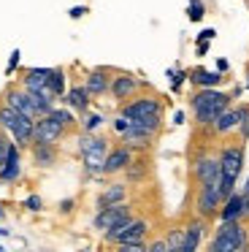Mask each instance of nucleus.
<instances>
[{"label": "nucleus", "instance_id": "aec40b11", "mask_svg": "<svg viewBox=\"0 0 249 252\" xmlns=\"http://www.w3.org/2000/svg\"><path fill=\"white\" fill-rule=\"evenodd\" d=\"M146 233H149V222H146V220H135L133 217L122 228V233L117 236L114 244H124V241H146Z\"/></svg>", "mask_w": 249, "mask_h": 252}, {"label": "nucleus", "instance_id": "f3484780", "mask_svg": "<svg viewBox=\"0 0 249 252\" xmlns=\"http://www.w3.org/2000/svg\"><path fill=\"white\" fill-rule=\"evenodd\" d=\"M22 174V160H19V147L14 141L8 144V152H5V160L0 165V182H16Z\"/></svg>", "mask_w": 249, "mask_h": 252}, {"label": "nucleus", "instance_id": "2f4dec72", "mask_svg": "<svg viewBox=\"0 0 249 252\" xmlns=\"http://www.w3.org/2000/svg\"><path fill=\"white\" fill-rule=\"evenodd\" d=\"M25 209H30V212H41V209H43L41 195H27L25 198Z\"/></svg>", "mask_w": 249, "mask_h": 252}, {"label": "nucleus", "instance_id": "c85d7f7f", "mask_svg": "<svg viewBox=\"0 0 249 252\" xmlns=\"http://www.w3.org/2000/svg\"><path fill=\"white\" fill-rule=\"evenodd\" d=\"M206 14V6L200 3V0H189V8H187V17L192 19V22H200Z\"/></svg>", "mask_w": 249, "mask_h": 252}, {"label": "nucleus", "instance_id": "39448f33", "mask_svg": "<svg viewBox=\"0 0 249 252\" xmlns=\"http://www.w3.org/2000/svg\"><path fill=\"white\" fill-rule=\"evenodd\" d=\"M81 160H84V171L87 176H97L103 174V163H106L108 155V141L103 136H95V133H84L79 144Z\"/></svg>", "mask_w": 249, "mask_h": 252}, {"label": "nucleus", "instance_id": "0eeeda50", "mask_svg": "<svg viewBox=\"0 0 249 252\" xmlns=\"http://www.w3.org/2000/svg\"><path fill=\"white\" fill-rule=\"evenodd\" d=\"M119 114L127 117V120H144V117L162 114V98H157V95H138V98H130L127 103H122Z\"/></svg>", "mask_w": 249, "mask_h": 252}, {"label": "nucleus", "instance_id": "4468645a", "mask_svg": "<svg viewBox=\"0 0 249 252\" xmlns=\"http://www.w3.org/2000/svg\"><path fill=\"white\" fill-rule=\"evenodd\" d=\"M111 76H114V71H108V68H92L84 79V87L90 90L92 98H100V95H106L108 87H111Z\"/></svg>", "mask_w": 249, "mask_h": 252}, {"label": "nucleus", "instance_id": "5701e85b", "mask_svg": "<svg viewBox=\"0 0 249 252\" xmlns=\"http://www.w3.org/2000/svg\"><path fill=\"white\" fill-rule=\"evenodd\" d=\"M124 198H127V187H124V185H108L106 190L97 195V209L114 206V203H122Z\"/></svg>", "mask_w": 249, "mask_h": 252}, {"label": "nucleus", "instance_id": "2eb2a0df", "mask_svg": "<svg viewBox=\"0 0 249 252\" xmlns=\"http://www.w3.org/2000/svg\"><path fill=\"white\" fill-rule=\"evenodd\" d=\"M203 233H206V220L203 217H192L184 225V241H182V252H195L203 244Z\"/></svg>", "mask_w": 249, "mask_h": 252}, {"label": "nucleus", "instance_id": "7c9ffc66", "mask_svg": "<svg viewBox=\"0 0 249 252\" xmlns=\"http://www.w3.org/2000/svg\"><path fill=\"white\" fill-rule=\"evenodd\" d=\"M122 252H141L146 250V241H124V244H117Z\"/></svg>", "mask_w": 249, "mask_h": 252}, {"label": "nucleus", "instance_id": "79ce46f5", "mask_svg": "<svg viewBox=\"0 0 249 252\" xmlns=\"http://www.w3.org/2000/svg\"><path fill=\"white\" fill-rule=\"evenodd\" d=\"M241 192H244V195H249V176H247V182H244V187H241Z\"/></svg>", "mask_w": 249, "mask_h": 252}, {"label": "nucleus", "instance_id": "4be33fe9", "mask_svg": "<svg viewBox=\"0 0 249 252\" xmlns=\"http://www.w3.org/2000/svg\"><path fill=\"white\" fill-rule=\"evenodd\" d=\"M30 152H32V163L38 168H49V165L57 163V147L54 144H32Z\"/></svg>", "mask_w": 249, "mask_h": 252}, {"label": "nucleus", "instance_id": "c756f323", "mask_svg": "<svg viewBox=\"0 0 249 252\" xmlns=\"http://www.w3.org/2000/svg\"><path fill=\"white\" fill-rule=\"evenodd\" d=\"M168 76H171V87H173V93H176V90L184 84V79H187V73H184V71H168Z\"/></svg>", "mask_w": 249, "mask_h": 252}, {"label": "nucleus", "instance_id": "ddd939ff", "mask_svg": "<svg viewBox=\"0 0 249 252\" xmlns=\"http://www.w3.org/2000/svg\"><path fill=\"white\" fill-rule=\"evenodd\" d=\"M130 160H133V149L127 147V144H119V147L108 149L106 155V163H103V174H119V171H124L130 165Z\"/></svg>", "mask_w": 249, "mask_h": 252}, {"label": "nucleus", "instance_id": "7ed1b4c3", "mask_svg": "<svg viewBox=\"0 0 249 252\" xmlns=\"http://www.w3.org/2000/svg\"><path fill=\"white\" fill-rule=\"evenodd\" d=\"M249 247V230L244 220L236 222H219L214 239L209 241V252H244Z\"/></svg>", "mask_w": 249, "mask_h": 252}, {"label": "nucleus", "instance_id": "9d476101", "mask_svg": "<svg viewBox=\"0 0 249 252\" xmlns=\"http://www.w3.org/2000/svg\"><path fill=\"white\" fill-rule=\"evenodd\" d=\"M3 103L5 106H11L14 111H19V114H25V117H32V120H38V106H35V100H32V95L27 93L25 87H8L5 90V95H3Z\"/></svg>", "mask_w": 249, "mask_h": 252}, {"label": "nucleus", "instance_id": "20e7f679", "mask_svg": "<svg viewBox=\"0 0 249 252\" xmlns=\"http://www.w3.org/2000/svg\"><path fill=\"white\" fill-rule=\"evenodd\" d=\"M162 127V114L144 117V120H130V127L122 133V141L130 149H146Z\"/></svg>", "mask_w": 249, "mask_h": 252}, {"label": "nucleus", "instance_id": "412c9836", "mask_svg": "<svg viewBox=\"0 0 249 252\" xmlns=\"http://www.w3.org/2000/svg\"><path fill=\"white\" fill-rule=\"evenodd\" d=\"M236 127H238V109H236V106H227V109L214 120L211 130H214L217 136H227V133H233Z\"/></svg>", "mask_w": 249, "mask_h": 252}, {"label": "nucleus", "instance_id": "bb28decb", "mask_svg": "<svg viewBox=\"0 0 249 252\" xmlns=\"http://www.w3.org/2000/svg\"><path fill=\"white\" fill-rule=\"evenodd\" d=\"M49 114H52L54 120L60 122V125H65V127H68V130L73 127V122H76V120H73V109H52Z\"/></svg>", "mask_w": 249, "mask_h": 252}, {"label": "nucleus", "instance_id": "b1692460", "mask_svg": "<svg viewBox=\"0 0 249 252\" xmlns=\"http://www.w3.org/2000/svg\"><path fill=\"white\" fill-rule=\"evenodd\" d=\"M189 82H192L195 87H219L222 73L219 71H203V68H195V71H189Z\"/></svg>", "mask_w": 249, "mask_h": 252}, {"label": "nucleus", "instance_id": "f03ea898", "mask_svg": "<svg viewBox=\"0 0 249 252\" xmlns=\"http://www.w3.org/2000/svg\"><path fill=\"white\" fill-rule=\"evenodd\" d=\"M219 192H222V201H225L227 195H233L236 192V185H238V176H241L244 171V160H247V155H244V147L241 144H227V147L219 149Z\"/></svg>", "mask_w": 249, "mask_h": 252}, {"label": "nucleus", "instance_id": "dca6fc26", "mask_svg": "<svg viewBox=\"0 0 249 252\" xmlns=\"http://www.w3.org/2000/svg\"><path fill=\"white\" fill-rule=\"evenodd\" d=\"M32 127H35V120L32 117H25V114H19L16 117V122L11 125V136H14V144L19 149H30L32 147Z\"/></svg>", "mask_w": 249, "mask_h": 252}, {"label": "nucleus", "instance_id": "a19ab883", "mask_svg": "<svg viewBox=\"0 0 249 252\" xmlns=\"http://www.w3.org/2000/svg\"><path fill=\"white\" fill-rule=\"evenodd\" d=\"M70 206H73V201H62V206H60V209H62V212H70Z\"/></svg>", "mask_w": 249, "mask_h": 252}, {"label": "nucleus", "instance_id": "393cba45", "mask_svg": "<svg viewBox=\"0 0 249 252\" xmlns=\"http://www.w3.org/2000/svg\"><path fill=\"white\" fill-rule=\"evenodd\" d=\"M49 90L54 93V98H62L65 95V71L62 68H52V73H49Z\"/></svg>", "mask_w": 249, "mask_h": 252}, {"label": "nucleus", "instance_id": "a878e982", "mask_svg": "<svg viewBox=\"0 0 249 252\" xmlns=\"http://www.w3.org/2000/svg\"><path fill=\"white\" fill-rule=\"evenodd\" d=\"M100 125H103V117H100V114L84 111V120H81V130H84V133H95Z\"/></svg>", "mask_w": 249, "mask_h": 252}, {"label": "nucleus", "instance_id": "f704fd0d", "mask_svg": "<svg viewBox=\"0 0 249 252\" xmlns=\"http://www.w3.org/2000/svg\"><path fill=\"white\" fill-rule=\"evenodd\" d=\"M146 250L149 252H168V244L165 241H152V244H146Z\"/></svg>", "mask_w": 249, "mask_h": 252}, {"label": "nucleus", "instance_id": "c03bdc74", "mask_svg": "<svg viewBox=\"0 0 249 252\" xmlns=\"http://www.w3.org/2000/svg\"><path fill=\"white\" fill-rule=\"evenodd\" d=\"M247 87H249V73H247Z\"/></svg>", "mask_w": 249, "mask_h": 252}, {"label": "nucleus", "instance_id": "58836bf2", "mask_svg": "<svg viewBox=\"0 0 249 252\" xmlns=\"http://www.w3.org/2000/svg\"><path fill=\"white\" fill-rule=\"evenodd\" d=\"M184 122V111H176V114H173V125H182Z\"/></svg>", "mask_w": 249, "mask_h": 252}, {"label": "nucleus", "instance_id": "6e6552de", "mask_svg": "<svg viewBox=\"0 0 249 252\" xmlns=\"http://www.w3.org/2000/svg\"><path fill=\"white\" fill-rule=\"evenodd\" d=\"M49 73H52V68H27V71L22 73V87L30 95H38V98L54 103L57 98H54V93L49 90Z\"/></svg>", "mask_w": 249, "mask_h": 252}, {"label": "nucleus", "instance_id": "72a5a7b5", "mask_svg": "<svg viewBox=\"0 0 249 252\" xmlns=\"http://www.w3.org/2000/svg\"><path fill=\"white\" fill-rule=\"evenodd\" d=\"M16 65H19V49H14V52H11V60H8V68H5V73L11 76V73L16 71Z\"/></svg>", "mask_w": 249, "mask_h": 252}, {"label": "nucleus", "instance_id": "9b49d317", "mask_svg": "<svg viewBox=\"0 0 249 252\" xmlns=\"http://www.w3.org/2000/svg\"><path fill=\"white\" fill-rule=\"evenodd\" d=\"M219 158L217 155H200L192 165V176L198 185H206V182H219Z\"/></svg>", "mask_w": 249, "mask_h": 252}, {"label": "nucleus", "instance_id": "423d86ee", "mask_svg": "<svg viewBox=\"0 0 249 252\" xmlns=\"http://www.w3.org/2000/svg\"><path fill=\"white\" fill-rule=\"evenodd\" d=\"M222 206V192H219V182H206L198 185V195H195V214L203 220H211L219 214Z\"/></svg>", "mask_w": 249, "mask_h": 252}, {"label": "nucleus", "instance_id": "a211bd4d", "mask_svg": "<svg viewBox=\"0 0 249 252\" xmlns=\"http://www.w3.org/2000/svg\"><path fill=\"white\" fill-rule=\"evenodd\" d=\"M241 214H244V192L238 190L222 201L217 217H219V222H236V220H241Z\"/></svg>", "mask_w": 249, "mask_h": 252}, {"label": "nucleus", "instance_id": "c9c22d12", "mask_svg": "<svg viewBox=\"0 0 249 252\" xmlns=\"http://www.w3.org/2000/svg\"><path fill=\"white\" fill-rule=\"evenodd\" d=\"M84 14H87V8H84V6H76V8H70V17H73V19L84 17Z\"/></svg>", "mask_w": 249, "mask_h": 252}, {"label": "nucleus", "instance_id": "ea45409f", "mask_svg": "<svg viewBox=\"0 0 249 252\" xmlns=\"http://www.w3.org/2000/svg\"><path fill=\"white\" fill-rule=\"evenodd\" d=\"M217 71L225 73V71H227V60H217Z\"/></svg>", "mask_w": 249, "mask_h": 252}, {"label": "nucleus", "instance_id": "f8f14e48", "mask_svg": "<svg viewBox=\"0 0 249 252\" xmlns=\"http://www.w3.org/2000/svg\"><path fill=\"white\" fill-rule=\"evenodd\" d=\"M138 87H141L138 76H133V73H114L108 93H111L117 100H127V98H133V95L138 93Z\"/></svg>", "mask_w": 249, "mask_h": 252}, {"label": "nucleus", "instance_id": "6ab92c4d", "mask_svg": "<svg viewBox=\"0 0 249 252\" xmlns=\"http://www.w3.org/2000/svg\"><path fill=\"white\" fill-rule=\"evenodd\" d=\"M65 103H68V109L79 111V114H84V111H90V103H92V95L90 90L84 87V84H73V87L68 90V93L62 95Z\"/></svg>", "mask_w": 249, "mask_h": 252}, {"label": "nucleus", "instance_id": "4c0bfd02", "mask_svg": "<svg viewBox=\"0 0 249 252\" xmlns=\"http://www.w3.org/2000/svg\"><path fill=\"white\" fill-rule=\"evenodd\" d=\"M214 35H217V33H214V30L209 28V30H203V33H200V41H211V38H214Z\"/></svg>", "mask_w": 249, "mask_h": 252}, {"label": "nucleus", "instance_id": "37998d69", "mask_svg": "<svg viewBox=\"0 0 249 252\" xmlns=\"http://www.w3.org/2000/svg\"><path fill=\"white\" fill-rule=\"evenodd\" d=\"M3 217H5V212H3V209H0V220H3Z\"/></svg>", "mask_w": 249, "mask_h": 252}, {"label": "nucleus", "instance_id": "cd10ccee", "mask_svg": "<svg viewBox=\"0 0 249 252\" xmlns=\"http://www.w3.org/2000/svg\"><path fill=\"white\" fill-rule=\"evenodd\" d=\"M182 241H184V228H173V230H168V239H165V244H168V250H173V252H182Z\"/></svg>", "mask_w": 249, "mask_h": 252}, {"label": "nucleus", "instance_id": "f257e3e1", "mask_svg": "<svg viewBox=\"0 0 249 252\" xmlns=\"http://www.w3.org/2000/svg\"><path fill=\"white\" fill-rule=\"evenodd\" d=\"M189 106H192L195 122L200 127H211L217 117L230 106V95L219 93L217 87H198V93L189 98Z\"/></svg>", "mask_w": 249, "mask_h": 252}, {"label": "nucleus", "instance_id": "a18cd8bd", "mask_svg": "<svg viewBox=\"0 0 249 252\" xmlns=\"http://www.w3.org/2000/svg\"><path fill=\"white\" fill-rule=\"evenodd\" d=\"M0 250H3V247H0Z\"/></svg>", "mask_w": 249, "mask_h": 252}, {"label": "nucleus", "instance_id": "473e14b6", "mask_svg": "<svg viewBox=\"0 0 249 252\" xmlns=\"http://www.w3.org/2000/svg\"><path fill=\"white\" fill-rule=\"evenodd\" d=\"M111 127H114V133H119V136H122V133L130 127V120H127V117H122V114H119L117 120L111 122Z\"/></svg>", "mask_w": 249, "mask_h": 252}, {"label": "nucleus", "instance_id": "e433bc0d", "mask_svg": "<svg viewBox=\"0 0 249 252\" xmlns=\"http://www.w3.org/2000/svg\"><path fill=\"white\" fill-rule=\"evenodd\" d=\"M244 222H249V195H244V214H241Z\"/></svg>", "mask_w": 249, "mask_h": 252}, {"label": "nucleus", "instance_id": "1a4fd4ad", "mask_svg": "<svg viewBox=\"0 0 249 252\" xmlns=\"http://www.w3.org/2000/svg\"><path fill=\"white\" fill-rule=\"evenodd\" d=\"M65 133L68 127L60 125L52 114H43L35 120V127H32V144H57Z\"/></svg>", "mask_w": 249, "mask_h": 252}]
</instances>
